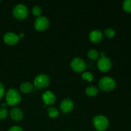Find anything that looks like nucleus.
I'll use <instances>...</instances> for the list:
<instances>
[{
	"instance_id": "nucleus-3",
	"label": "nucleus",
	"mask_w": 131,
	"mask_h": 131,
	"mask_svg": "<svg viewBox=\"0 0 131 131\" xmlns=\"http://www.w3.org/2000/svg\"><path fill=\"white\" fill-rule=\"evenodd\" d=\"M92 123L95 129L98 131L106 130L110 125L108 118L102 115H97L95 116L92 120Z\"/></svg>"
},
{
	"instance_id": "nucleus-17",
	"label": "nucleus",
	"mask_w": 131,
	"mask_h": 131,
	"mask_svg": "<svg viewBox=\"0 0 131 131\" xmlns=\"http://www.w3.org/2000/svg\"><path fill=\"white\" fill-rule=\"evenodd\" d=\"M87 56L88 58L92 60H96L99 58V53L97 51V50L95 49H91L87 52Z\"/></svg>"
},
{
	"instance_id": "nucleus-22",
	"label": "nucleus",
	"mask_w": 131,
	"mask_h": 131,
	"mask_svg": "<svg viewBox=\"0 0 131 131\" xmlns=\"http://www.w3.org/2000/svg\"><path fill=\"white\" fill-rule=\"evenodd\" d=\"M9 113L6 107H1L0 108V120H4L8 115Z\"/></svg>"
},
{
	"instance_id": "nucleus-13",
	"label": "nucleus",
	"mask_w": 131,
	"mask_h": 131,
	"mask_svg": "<svg viewBox=\"0 0 131 131\" xmlns=\"http://www.w3.org/2000/svg\"><path fill=\"white\" fill-rule=\"evenodd\" d=\"M9 115H10V118L15 122L20 121L23 120V117H24L23 111H22L21 109L17 107L12 108L9 112Z\"/></svg>"
},
{
	"instance_id": "nucleus-7",
	"label": "nucleus",
	"mask_w": 131,
	"mask_h": 131,
	"mask_svg": "<svg viewBox=\"0 0 131 131\" xmlns=\"http://www.w3.org/2000/svg\"><path fill=\"white\" fill-rule=\"evenodd\" d=\"M50 26L49 20L45 16L38 17L34 23V28L38 31H44L47 30Z\"/></svg>"
},
{
	"instance_id": "nucleus-8",
	"label": "nucleus",
	"mask_w": 131,
	"mask_h": 131,
	"mask_svg": "<svg viewBox=\"0 0 131 131\" xmlns=\"http://www.w3.org/2000/svg\"><path fill=\"white\" fill-rule=\"evenodd\" d=\"M97 67L101 72H109L112 67V61L111 59L106 56L101 57L97 61Z\"/></svg>"
},
{
	"instance_id": "nucleus-20",
	"label": "nucleus",
	"mask_w": 131,
	"mask_h": 131,
	"mask_svg": "<svg viewBox=\"0 0 131 131\" xmlns=\"http://www.w3.org/2000/svg\"><path fill=\"white\" fill-rule=\"evenodd\" d=\"M31 11L33 15H34V16L37 17L41 16V15H42V8H41L40 6H38V5H35V6H33Z\"/></svg>"
},
{
	"instance_id": "nucleus-18",
	"label": "nucleus",
	"mask_w": 131,
	"mask_h": 131,
	"mask_svg": "<svg viewBox=\"0 0 131 131\" xmlns=\"http://www.w3.org/2000/svg\"><path fill=\"white\" fill-rule=\"evenodd\" d=\"M82 79L84 81H86L88 82H92L93 81V79H94V77H93V75L92 73H91L90 72L86 71L82 73Z\"/></svg>"
},
{
	"instance_id": "nucleus-10",
	"label": "nucleus",
	"mask_w": 131,
	"mask_h": 131,
	"mask_svg": "<svg viewBox=\"0 0 131 131\" xmlns=\"http://www.w3.org/2000/svg\"><path fill=\"white\" fill-rule=\"evenodd\" d=\"M3 40L8 46H15L19 42V38L18 35L13 32H8L3 36Z\"/></svg>"
},
{
	"instance_id": "nucleus-24",
	"label": "nucleus",
	"mask_w": 131,
	"mask_h": 131,
	"mask_svg": "<svg viewBox=\"0 0 131 131\" xmlns=\"http://www.w3.org/2000/svg\"><path fill=\"white\" fill-rule=\"evenodd\" d=\"M8 131H23V129L18 125H14L11 127Z\"/></svg>"
},
{
	"instance_id": "nucleus-9",
	"label": "nucleus",
	"mask_w": 131,
	"mask_h": 131,
	"mask_svg": "<svg viewBox=\"0 0 131 131\" xmlns=\"http://www.w3.org/2000/svg\"><path fill=\"white\" fill-rule=\"evenodd\" d=\"M42 100L45 105L51 106L56 102V97L53 92L50 90H47L42 93Z\"/></svg>"
},
{
	"instance_id": "nucleus-26",
	"label": "nucleus",
	"mask_w": 131,
	"mask_h": 131,
	"mask_svg": "<svg viewBox=\"0 0 131 131\" xmlns=\"http://www.w3.org/2000/svg\"><path fill=\"white\" fill-rule=\"evenodd\" d=\"M99 56H101V57H104V56H106V52H105L104 51H102V52H101V53H100Z\"/></svg>"
},
{
	"instance_id": "nucleus-5",
	"label": "nucleus",
	"mask_w": 131,
	"mask_h": 131,
	"mask_svg": "<svg viewBox=\"0 0 131 131\" xmlns=\"http://www.w3.org/2000/svg\"><path fill=\"white\" fill-rule=\"evenodd\" d=\"M14 17L19 20L26 19L28 15V8L26 5L23 3H19L15 5L12 10Z\"/></svg>"
},
{
	"instance_id": "nucleus-21",
	"label": "nucleus",
	"mask_w": 131,
	"mask_h": 131,
	"mask_svg": "<svg viewBox=\"0 0 131 131\" xmlns=\"http://www.w3.org/2000/svg\"><path fill=\"white\" fill-rule=\"evenodd\" d=\"M104 35L109 38H112L116 35V31L113 28H107L104 30Z\"/></svg>"
},
{
	"instance_id": "nucleus-4",
	"label": "nucleus",
	"mask_w": 131,
	"mask_h": 131,
	"mask_svg": "<svg viewBox=\"0 0 131 131\" xmlns=\"http://www.w3.org/2000/svg\"><path fill=\"white\" fill-rule=\"evenodd\" d=\"M51 83L49 76L47 74H41L37 75L33 80V86L37 89L42 90L47 88Z\"/></svg>"
},
{
	"instance_id": "nucleus-28",
	"label": "nucleus",
	"mask_w": 131,
	"mask_h": 131,
	"mask_svg": "<svg viewBox=\"0 0 131 131\" xmlns=\"http://www.w3.org/2000/svg\"></svg>"
},
{
	"instance_id": "nucleus-1",
	"label": "nucleus",
	"mask_w": 131,
	"mask_h": 131,
	"mask_svg": "<svg viewBox=\"0 0 131 131\" xmlns=\"http://www.w3.org/2000/svg\"><path fill=\"white\" fill-rule=\"evenodd\" d=\"M6 104L9 106H15L21 101V95L19 91L15 88H10L5 95Z\"/></svg>"
},
{
	"instance_id": "nucleus-11",
	"label": "nucleus",
	"mask_w": 131,
	"mask_h": 131,
	"mask_svg": "<svg viewBox=\"0 0 131 131\" xmlns=\"http://www.w3.org/2000/svg\"><path fill=\"white\" fill-rule=\"evenodd\" d=\"M60 110L63 113H69L74 109V102L70 99H65L60 103Z\"/></svg>"
},
{
	"instance_id": "nucleus-27",
	"label": "nucleus",
	"mask_w": 131,
	"mask_h": 131,
	"mask_svg": "<svg viewBox=\"0 0 131 131\" xmlns=\"http://www.w3.org/2000/svg\"><path fill=\"white\" fill-rule=\"evenodd\" d=\"M69 131H70V130H69Z\"/></svg>"
},
{
	"instance_id": "nucleus-19",
	"label": "nucleus",
	"mask_w": 131,
	"mask_h": 131,
	"mask_svg": "<svg viewBox=\"0 0 131 131\" xmlns=\"http://www.w3.org/2000/svg\"><path fill=\"white\" fill-rule=\"evenodd\" d=\"M122 8L125 12L131 14V0H125L123 2Z\"/></svg>"
},
{
	"instance_id": "nucleus-12",
	"label": "nucleus",
	"mask_w": 131,
	"mask_h": 131,
	"mask_svg": "<svg viewBox=\"0 0 131 131\" xmlns=\"http://www.w3.org/2000/svg\"><path fill=\"white\" fill-rule=\"evenodd\" d=\"M104 34L100 29H95L92 30L89 34V40L91 42L94 43H100L102 40Z\"/></svg>"
},
{
	"instance_id": "nucleus-2",
	"label": "nucleus",
	"mask_w": 131,
	"mask_h": 131,
	"mask_svg": "<svg viewBox=\"0 0 131 131\" xmlns=\"http://www.w3.org/2000/svg\"><path fill=\"white\" fill-rule=\"evenodd\" d=\"M116 86V81L110 76H104L99 81V88L102 92H111L113 90Z\"/></svg>"
},
{
	"instance_id": "nucleus-23",
	"label": "nucleus",
	"mask_w": 131,
	"mask_h": 131,
	"mask_svg": "<svg viewBox=\"0 0 131 131\" xmlns=\"http://www.w3.org/2000/svg\"><path fill=\"white\" fill-rule=\"evenodd\" d=\"M5 94V88L3 84L0 82V99L4 97Z\"/></svg>"
},
{
	"instance_id": "nucleus-6",
	"label": "nucleus",
	"mask_w": 131,
	"mask_h": 131,
	"mask_svg": "<svg viewBox=\"0 0 131 131\" xmlns=\"http://www.w3.org/2000/svg\"><path fill=\"white\" fill-rule=\"evenodd\" d=\"M70 67L74 72L77 73H83L86 69V64L83 59L79 57H75L72 60Z\"/></svg>"
},
{
	"instance_id": "nucleus-25",
	"label": "nucleus",
	"mask_w": 131,
	"mask_h": 131,
	"mask_svg": "<svg viewBox=\"0 0 131 131\" xmlns=\"http://www.w3.org/2000/svg\"><path fill=\"white\" fill-rule=\"evenodd\" d=\"M18 37H19V39H20V38H23L24 37V34L23 33H20L18 35Z\"/></svg>"
},
{
	"instance_id": "nucleus-14",
	"label": "nucleus",
	"mask_w": 131,
	"mask_h": 131,
	"mask_svg": "<svg viewBox=\"0 0 131 131\" xmlns=\"http://www.w3.org/2000/svg\"><path fill=\"white\" fill-rule=\"evenodd\" d=\"M33 88H34L33 84L28 81L24 82L20 86V91L22 93H26V94L31 93L33 90Z\"/></svg>"
},
{
	"instance_id": "nucleus-15",
	"label": "nucleus",
	"mask_w": 131,
	"mask_h": 131,
	"mask_svg": "<svg viewBox=\"0 0 131 131\" xmlns=\"http://www.w3.org/2000/svg\"><path fill=\"white\" fill-rule=\"evenodd\" d=\"M99 92V88L94 85H90L85 89V93L88 97H93L97 95Z\"/></svg>"
},
{
	"instance_id": "nucleus-16",
	"label": "nucleus",
	"mask_w": 131,
	"mask_h": 131,
	"mask_svg": "<svg viewBox=\"0 0 131 131\" xmlns=\"http://www.w3.org/2000/svg\"><path fill=\"white\" fill-rule=\"evenodd\" d=\"M47 115L51 118H56L59 116V110L54 106H50L47 109Z\"/></svg>"
}]
</instances>
